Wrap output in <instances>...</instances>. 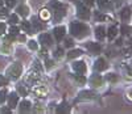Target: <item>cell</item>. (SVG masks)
Here are the masks:
<instances>
[{"label":"cell","instance_id":"1","mask_svg":"<svg viewBox=\"0 0 132 114\" xmlns=\"http://www.w3.org/2000/svg\"><path fill=\"white\" fill-rule=\"evenodd\" d=\"M70 33H71V36L77 37L78 39H82L86 36H89L90 28L87 26L86 24H83V22L74 21V22H71V24H70Z\"/></svg>","mask_w":132,"mask_h":114},{"label":"cell","instance_id":"2","mask_svg":"<svg viewBox=\"0 0 132 114\" xmlns=\"http://www.w3.org/2000/svg\"><path fill=\"white\" fill-rule=\"evenodd\" d=\"M77 15H78L79 18L82 20H89L90 18V11L87 8V5H85L83 3L81 2H77Z\"/></svg>","mask_w":132,"mask_h":114},{"label":"cell","instance_id":"3","mask_svg":"<svg viewBox=\"0 0 132 114\" xmlns=\"http://www.w3.org/2000/svg\"><path fill=\"white\" fill-rule=\"evenodd\" d=\"M21 71H23V67H21V64H20V63H13V64L7 70V75H8L9 77H12L13 80H16V79L21 75Z\"/></svg>","mask_w":132,"mask_h":114},{"label":"cell","instance_id":"4","mask_svg":"<svg viewBox=\"0 0 132 114\" xmlns=\"http://www.w3.org/2000/svg\"><path fill=\"white\" fill-rule=\"evenodd\" d=\"M53 8H54V18H56V21H60L65 15H66V5L65 4H61V3H56V4H53Z\"/></svg>","mask_w":132,"mask_h":114},{"label":"cell","instance_id":"5","mask_svg":"<svg viewBox=\"0 0 132 114\" xmlns=\"http://www.w3.org/2000/svg\"><path fill=\"white\" fill-rule=\"evenodd\" d=\"M38 39H40V42H41V45L44 47H50L53 45V39H52V37L49 36L48 33H42Z\"/></svg>","mask_w":132,"mask_h":114},{"label":"cell","instance_id":"6","mask_svg":"<svg viewBox=\"0 0 132 114\" xmlns=\"http://www.w3.org/2000/svg\"><path fill=\"white\" fill-rule=\"evenodd\" d=\"M86 47L91 54H99L102 51V46L99 43H95V42H87L86 43Z\"/></svg>","mask_w":132,"mask_h":114},{"label":"cell","instance_id":"7","mask_svg":"<svg viewBox=\"0 0 132 114\" xmlns=\"http://www.w3.org/2000/svg\"><path fill=\"white\" fill-rule=\"evenodd\" d=\"M53 33H54V37H56V41L60 42V41H62L63 37H65L66 29H65V26H57V28H54Z\"/></svg>","mask_w":132,"mask_h":114},{"label":"cell","instance_id":"8","mask_svg":"<svg viewBox=\"0 0 132 114\" xmlns=\"http://www.w3.org/2000/svg\"><path fill=\"white\" fill-rule=\"evenodd\" d=\"M96 97V95L91 90H83L79 93V97L77 98V101H85V100H94Z\"/></svg>","mask_w":132,"mask_h":114},{"label":"cell","instance_id":"9","mask_svg":"<svg viewBox=\"0 0 132 114\" xmlns=\"http://www.w3.org/2000/svg\"><path fill=\"white\" fill-rule=\"evenodd\" d=\"M73 68H74V71L77 74H81V75H83L86 72V70H87L85 62H75V63H73Z\"/></svg>","mask_w":132,"mask_h":114},{"label":"cell","instance_id":"10","mask_svg":"<svg viewBox=\"0 0 132 114\" xmlns=\"http://www.w3.org/2000/svg\"><path fill=\"white\" fill-rule=\"evenodd\" d=\"M107 67H108V64L106 63V60L103 58H99L98 60H95L94 68L96 71H104V70H107Z\"/></svg>","mask_w":132,"mask_h":114},{"label":"cell","instance_id":"11","mask_svg":"<svg viewBox=\"0 0 132 114\" xmlns=\"http://www.w3.org/2000/svg\"><path fill=\"white\" fill-rule=\"evenodd\" d=\"M17 102H19V96H17V93L12 92L8 96V106H9V109L15 108L17 105Z\"/></svg>","mask_w":132,"mask_h":114},{"label":"cell","instance_id":"12","mask_svg":"<svg viewBox=\"0 0 132 114\" xmlns=\"http://www.w3.org/2000/svg\"><path fill=\"white\" fill-rule=\"evenodd\" d=\"M98 7L102 11H112V4L110 0H98Z\"/></svg>","mask_w":132,"mask_h":114},{"label":"cell","instance_id":"13","mask_svg":"<svg viewBox=\"0 0 132 114\" xmlns=\"http://www.w3.org/2000/svg\"><path fill=\"white\" fill-rule=\"evenodd\" d=\"M131 13H132L131 8H129V7H126V8L122 9V12H120V18H122L124 22H127V21H129V18H131Z\"/></svg>","mask_w":132,"mask_h":114},{"label":"cell","instance_id":"14","mask_svg":"<svg viewBox=\"0 0 132 114\" xmlns=\"http://www.w3.org/2000/svg\"><path fill=\"white\" fill-rule=\"evenodd\" d=\"M90 84H91L93 87H102V84H103L102 76H99V75H93L91 79H90Z\"/></svg>","mask_w":132,"mask_h":114},{"label":"cell","instance_id":"15","mask_svg":"<svg viewBox=\"0 0 132 114\" xmlns=\"http://www.w3.org/2000/svg\"><path fill=\"white\" fill-rule=\"evenodd\" d=\"M95 37L98 41H103L106 38V29L103 26H98L95 29Z\"/></svg>","mask_w":132,"mask_h":114},{"label":"cell","instance_id":"16","mask_svg":"<svg viewBox=\"0 0 132 114\" xmlns=\"http://www.w3.org/2000/svg\"><path fill=\"white\" fill-rule=\"evenodd\" d=\"M30 102L29 101H27V100H24V101H21L20 102V108H19V110H20V113H28V111H30Z\"/></svg>","mask_w":132,"mask_h":114},{"label":"cell","instance_id":"17","mask_svg":"<svg viewBox=\"0 0 132 114\" xmlns=\"http://www.w3.org/2000/svg\"><path fill=\"white\" fill-rule=\"evenodd\" d=\"M56 111H57V113H60V114L69 113V111H70V106H69L68 102H62V104H60V106H57Z\"/></svg>","mask_w":132,"mask_h":114},{"label":"cell","instance_id":"18","mask_svg":"<svg viewBox=\"0 0 132 114\" xmlns=\"http://www.w3.org/2000/svg\"><path fill=\"white\" fill-rule=\"evenodd\" d=\"M16 12H17V13H19L20 16H23V17H27V16L29 15V9H28V7H25V5H20V7H17Z\"/></svg>","mask_w":132,"mask_h":114},{"label":"cell","instance_id":"19","mask_svg":"<svg viewBox=\"0 0 132 114\" xmlns=\"http://www.w3.org/2000/svg\"><path fill=\"white\" fill-rule=\"evenodd\" d=\"M32 25H33V29H35L36 32H38V30H41V29L44 28V25L38 21L37 17H33V18H32Z\"/></svg>","mask_w":132,"mask_h":114},{"label":"cell","instance_id":"20","mask_svg":"<svg viewBox=\"0 0 132 114\" xmlns=\"http://www.w3.org/2000/svg\"><path fill=\"white\" fill-rule=\"evenodd\" d=\"M118 34V28L116 26H111L108 28V32H107V36H108V39H114Z\"/></svg>","mask_w":132,"mask_h":114},{"label":"cell","instance_id":"21","mask_svg":"<svg viewBox=\"0 0 132 114\" xmlns=\"http://www.w3.org/2000/svg\"><path fill=\"white\" fill-rule=\"evenodd\" d=\"M83 54V51L82 50H79V49H77V50H71L69 54H68V58L69 59H73V58H77V56H81Z\"/></svg>","mask_w":132,"mask_h":114},{"label":"cell","instance_id":"22","mask_svg":"<svg viewBox=\"0 0 132 114\" xmlns=\"http://www.w3.org/2000/svg\"><path fill=\"white\" fill-rule=\"evenodd\" d=\"M120 32H122V34H124V36H131L132 34V28L124 24V25H122V28H120Z\"/></svg>","mask_w":132,"mask_h":114},{"label":"cell","instance_id":"23","mask_svg":"<svg viewBox=\"0 0 132 114\" xmlns=\"http://www.w3.org/2000/svg\"><path fill=\"white\" fill-rule=\"evenodd\" d=\"M21 29H23V30H25L27 33H30V32H32V28H30V22H28V21H23V22H21Z\"/></svg>","mask_w":132,"mask_h":114},{"label":"cell","instance_id":"24","mask_svg":"<svg viewBox=\"0 0 132 114\" xmlns=\"http://www.w3.org/2000/svg\"><path fill=\"white\" fill-rule=\"evenodd\" d=\"M40 16H41V18H42V20H48V18L50 17V13H49V11L42 9V11H41V13H40Z\"/></svg>","mask_w":132,"mask_h":114},{"label":"cell","instance_id":"25","mask_svg":"<svg viewBox=\"0 0 132 114\" xmlns=\"http://www.w3.org/2000/svg\"><path fill=\"white\" fill-rule=\"evenodd\" d=\"M106 79H107V81H111V83H115V81L118 80V76H116L115 74H108V75L106 76Z\"/></svg>","mask_w":132,"mask_h":114},{"label":"cell","instance_id":"26","mask_svg":"<svg viewBox=\"0 0 132 114\" xmlns=\"http://www.w3.org/2000/svg\"><path fill=\"white\" fill-rule=\"evenodd\" d=\"M8 21H9V24H11V25H15L16 22L19 21V17H17V15H11Z\"/></svg>","mask_w":132,"mask_h":114},{"label":"cell","instance_id":"27","mask_svg":"<svg viewBox=\"0 0 132 114\" xmlns=\"http://www.w3.org/2000/svg\"><path fill=\"white\" fill-rule=\"evenodd\" d=\"M28 47H29L30 50H37V49H38V45H37V42H36V41H29Z\"/></svg>","mask_w":132,"mask_h":114},{"label":"cell","instance_id":"28","mask_svg":"<svg viewBox=\"0 0 132 114\" xmlns=\"http://www.w3.org/2000/svg\"><path fill=\"white\" fill-rule=\"evenodd\" d=\"M17 90H19V93H20L21 96H27V95H28V90H27L23 85H19V87H17Z\"/></svg>","mask_w":132,"mask_h":114},{"label":"cell","instance_id":"29","mask_svg":"<svg viewBox=\"0 0 132 114\" xmlns=\"http://www.w3.org/2000/svg\"><path fill=\"white\" fill-rule=\"evenodd\" d=\"M5 96H7V90L5 89L0 90V104H3V102L5 101Z\"/></svg>","mask_w":132,"mask_h":114},{"label":"cell","instance_id":"30","mask_svg":"<svg viewBox=\"0 0 132 114\" xmlns=\"http://www.w3.org/2000/svg\"><path fill=\"white\" fill-rule=\"evenodd\" d=\"M35 92H36V95H38V96H45V95H46V89H45V88H38V89L35 90Z\"/></svg>","mask_w":132,"mask_h":114},{"label":"cell","instance_id":"31","mask_svg":"<svg viewBox=\"0 0 132 114\" xmlns=\"http://www.w3.org/2000/svg\"><path fill=\"white\" fill-rule=\"evenodd\" d=\"M74 79H75V80L78 81L79 84H85V81H86V80H85V77H83L81 74H79V75H77V76H74Z\"/></svg>","mask_w":132,"mask_h":114},{"label":"cell","instance_id":"32","mask_svg":"<svg viewBox=\"0 0 132 114\" xmlns=\"http://www.w3.org/2000/svg\"><path fill=\"white\" fill-rule=\"evenodd\" d=\"M4 2H5L8 8H13L16 5V0H4Z\"/></svg>","mask_w":132,"mask_h":114},{"label":"cell","instance_id":"33","mask_svg":"<svg viewBox=\"0 0 132 114\" xmlns=\"http://www.w3.org/2000/svg\"><path fill=\"white\" fill-rule=\"evenodd\" d=\"M73 45H74V42L71 38H65V46L66 47H73Z\"/></svg>","mask_w":132,"mask_h":114},{"label":"cell","instance_id":"34","mask_svg":"<svg viewBox=\"0 0 132 114\" xmlns=\"http://www.w3.org/2000/svg\"><path fill=\"white\" fill-rule=\"evenodd\" d=\"M9 33H11V34H13V36H16V34H19V28L12 25V26L9 28Z\"/></svg>","mask_w":132,"mask_h":114},{"label":"cell","instance_id":"35","mask_svg":"<svg viewBox=\"0 0 132 114\" xmlns=\"http://www.w3.org/2000/svg\"><path fill=\"white\" fill-rule=\"evenodd\" d=\"M62 54H63V50L62 49H57L56 51H54V56H56V58H61Z\"/></svg>","mask_w":132,"mask_h":114},{"label":"cell","instance_id":"36","mask_svg":"<svg viewBox=\"0 0 132 114\" xmlns=\"http://www.w3.org/2000/svg\"><path fill=\"white\" fill-rule=\"evenodd\" d=\"M8 84V80H7V77L4 76H0V87H3V85H7Z\"/></svg>","mask_w":132,"mask_h":114},{"label":"cell","instance_id":"37","mask_svg":"<svg viewBox=\"0 0 132 114\" xmlns=\"http://www.w3.org/2000/svg\"><path fill=\"white\" fill-rule=\"evenodd\" d=\"M8 16V9L3 8V9H0V17H7Z\"/></svg>","mask_w":132,"mask_h":114},{"label":"cell","instance_id":"38","mask_svg":"<svg viewBox=\"0 0 132 114\" xmlns=\"http://www.w3.org/2000/svg\"><path fill=\"white\" fill-rule=\"evenodd\" d=\"M83 4L87 5V7H93L94 5V0H82Z\"/></svg>","mask_w":132,"mask_h":114},{"label":"cell","instance_id":"39","mask_svg":"<svg viewBox=\"0 0 132 114\" xmlns=\"http://www.w3.org/2000/svg\"><path fill=\"white\" fill-rule=\"evenodd\" d=\"M4 32H5V24L4 22H0V36L4 34Z\"/></svg>","mask_w":132,"mask_h":114},{"label":"cell","instance_id":"40","mask_svg":"<svg viewBox=\"0 0 132 114\" xmlns=\"http://www.w3.org/2000/svg\"><path fill=\"white\" fill-rule=\"evenodd\" d=\"M13 39H15V36H13V34H9V36L5 37V41H7V42H11V41H13Z\"/></svg>","mask_w":132,"mask_h":114},{"label":"cell","instance_id":"41","mask_svg":"<svg viewBox=\"0 0 132 114\" xmlns=\"http://www.w3.org/2000/svg\"><path fill=\"white\" fill-rule=\"evenodd\" d=\"M2 113H11V110L7 109V108H3V109H2Z\"/></svg>","mask_w":132,"mask_h":114},{"label":"cell","instance_id":"42","mask_svg":"<svg viewBox=\"0 0 132 114\" xmlns=\"http://www.w3.org/2000/svg\"><path fill=\"white\" fill-rule=\"evenodd\" d=\"M52 64H53V62H50V60L46 62V66H48V67H52Z\"/></svg>","mask_w":132,"mask_h":114},{"label":"cell","instance_id":"43","mask_svg":"<svg viewBox=\"0 0 132 114\" xmlns=\"http://www.w3.org/2000/svg\"><path fill=\"white\" fill-rule=\"evenodd\" d=\"M112 2H115V3H118V4H120V3H122V2H123V0H112Z\"/></svg>","mask_w":132,"mask_h":114},{"label":"cell","instance_id":"44","mask_svg":"<svg viewBox=\"0 0 132 114\" xmlns=\"http://www.w3.org/2000/svg\"><path fill=\"white\" fill-rule=\"evenodd\" d=\"M20 41H25V37L24 36H20Z\"/></svg>","mask_w":132,"mask_h":114},{"label":"cell","instance_id":"45","mask_svg":"<svg viewBox=\"0 0 132 114\" xmlns=\"http://www.w3.org/2000/svg\"><path fill=\"white\" fill-rule=\"evenodd\" d=\"M3 4V0H0V5H2Z\"/></svg>","mask_w":132,"mask_h":114}]
</instances>
